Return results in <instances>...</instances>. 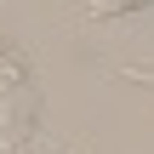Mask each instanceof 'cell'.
<instances>
[{"instance_id":"2","label":"cell","mask_w":154,"mask_h":154,"mask_svg":"<svg viewBox=\"0 0 154 154\" xmlns=\"http://www.w3.org/2000/svg\"><path fill=\"white\" fill-rule=\"evenodd\" d=\"M154 0H91V17H126V11H143Z\"/></svg>"},{"instance_id":"1","label":"cell","mask_w":154,"mask_h":154,"mask_svg":"<svg viewBox=\"0 0 154 154\" xmlns=\"http://www.w3.org/2000/svg\"><path fill=\"white\" fill-rule=\"evenodd\" d=\"M34 109H40V97H34L29 63H23V51L0 34V154H17V143H23L29 126H34Z\"/></svg>"}]
</instances>
